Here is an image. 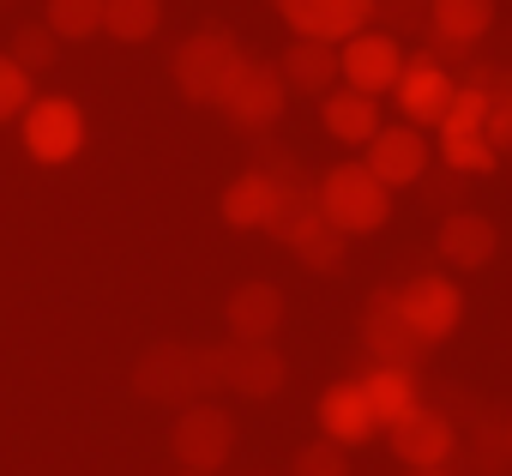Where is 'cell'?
Masks as SVG:
<instances>
[{"label":"cell","mask_w":512,"mask_h":476,"mask_svg":"<svg viewBox=\"0 0 512 476\" xmlns=\"http://www.w3.org/2000/svg\"><path fill=\"white\" fill-rule=\"evenodd\" d=\"M320 127L338 139V145H368L386 121H380V97L368 91H350V85H332L320 97Z\"/></svg>","instance_id":"cell-18"},{"label":"cell","mask_w":512,"mask_h":476,"mask_svg":"<svg viewBox=\"0 0 512 476\" xmlns=\"http://www.w3.org/2000/svg\"><path fill=\"white\" fill-rule=\"evenodd\" d=\"M181 476H199V470H181Z\"/></svg>","instance_id":"cell-35"},{"label":"cell","mask_w":512,"mask_h":476,"mask_svg":"<svg viewBox=\"0 0 512 476\" xmlns=\"http://www.w3.org/2000/svg\"><path fill=\"white\" fill-rule=\"evenodd\" d=\"M362 392H368V404H374V416H380V434H386L398 416H410V410L422 404L416 368H386V362H374V368L362 374Z\"/></svg>","instance_id":"cell-21"},{"label":"cell","mask_w":512,"mask_h":476,"mask_svg":"<svg viewBox=\"0 0 512 476\" xmlns=\"http://www.w3.org/2000/svg\"><path fill=\"white\" fill-rule=\"evenodd\" d=\"M217 211H223L229 229H266L272 211H278V181H272L266 169H241V175L223 187Z\"/></svg>","instance_id":"cell-20"},{"label":"cell","mask_w":512,"mask_h":476,"mask_svg":"<svg viewBox=\"0 0 512 476\" xmlns=\"http://www.w3.org/2000/svg\"><path fill=\"white\" fill-rule=\"evenodd\" d=\"M169 452L181 470H199V476H217L235 452V416L211 398L199 404H181L175 410V428H169Z\"/></svg>","instance_id":"cell-5"},{"label":"cell","mask_w":512,"mask_h":476,"mask_svg":"<svg viewBox=\"0 0 512 476\" xmlns=\"http://www.w3.org/2000/svg\"><path fill=\"white\" fill-rule=\"evenodd\" d=\"M7 55H13V61H19V67L37 79V73H49V67H55V55H61V37H55L49 25H19Z\"/></svg>","instance_id":"cell-28"},{"label":"cell","mask_w":512,"mask_h":476,"mask_svg":"<svg viewBox=\"0 0 512 476\" xmlns=\"http://www.w3.org/2000/svg\"><path fill=\"white\" fill-rule=\"evenodd\" d=\"M290 476H350V446H338V440H308V446H296V458H290Z\"/></svg>","instance_id":"cell-30"},{"label":"cell","mask_w":512,"mask_h":476,"mask_svg":"<svg viewBox=\"0 0 512 476\" xmlns=\"http://www.w3.org/2000/svg\"><path fill=\"white\" fill-rule=\"evenodd\" d=\"M398 308H404L410 332L434 350V344H446V338L458 332V320H464V290H458L452 278H440V272H416L410 284H398Z\"/></svg>","instance_id":"cell-9"},{"label":"cell","mask_w":512,"mask_h":476,"mask_svg":"<svg viewBox=\"0 0 512 476\" xmlns=\"http://www.w3.org/2000/svg\"><path fill=\"white\" fill-rule=\"evenodd\" d=\"M272 7L296 37H320V43H344L374 25V0H272Z\"/></svg>","instance_id":"cell-14"},{"label":"cell","mask_w":512,"mask_h":476,"mask_svg":"<svg viewBox=\"0 0 512 476\" xmlns=\"http://www.w3.org/2000/svg\"><path fill=\"white\" fill-rule=\"evenodd\" d=\"M482 121H488V85L458 79V97H452V109L434 133H482Z\"/></svg>","instance_id":"cell-29"},{"label":"cell","mask_w":512,"mask_h":476,"mask_svg":"<svg viewBox=\"0 0 512 476\" xmlns=\"http://www.w3.org/2000/svg\"><path fill=\"white\" fill-rule=\"evenodd\" d=\"M284 248H290V254H296V260L308 266V272L332 278V272H344V248H350V235H344V229H332V223H326V217L314 211V217H308V223H302V229L290 235Z\"/></svg>","instance_id":"cell-23"},{"label":"cell","mask_w":512,"mask_h":476,"mask_svg":"<svg viewBox=\"0 0 512 476\" xmlns=\"http://www.w3.org/2000/svg\"><path fill=\"white\" fill-rule=\"evenodd\" d=\"M488 31H494V0H434L428 13V37L458 43V49H476Z\"/></svg>","instance_id":"cell-22"},{"label":"cell","mask_w":512,"mask_h":476,"mask_svg":"<svg viewBox=\"0 0 512 476\" xmlns=\"http://www.w3.org/2000/svg\"><path fill=\"white\" fill-rule=\"evenodd\" d=\"M217 380H223V392L260 404V398L284 392L290 362H284L278 344H241V338H229V344H217Z\"/></svg>","instance_id":"cell-10"},{"label":"cell","mask_w":512,"mask_h":476,"mask_svg":"<svg viewBox=\"0 0 512 476\" xmlns=\"http://www.w3.org/2000/svg\"><path fill=\"white\" fill-rule=\"evenodd\" d=\"M440 163L452 175H494L500 169V151L482 133H440Z\"/></svg>","instance_id":"cell-25"},{"label":"cell","mask_w":512,"mask_h":476,"mask_svg":"<svg viewBox=\"0 0 512 476\" xmlns=\"http://www.w3.org/2000/svg\"><path fill=\"white\" fill-rule=\"evenodd\" d=\"M43 25H49L61 43H85V37L103 31V0H49Z\"/></svg>","instance_id":"cell-27"},{"label":"cell","mask_w":512,"mask_h":476,"mask_svg":"<svg viewBox=\"0 0 512 476\" xmlns=\"http://www.w3.org/2000/svg\"><path fill=\"white\" fill-rule=\"evenodd\" d=\"M368 157V169L386 181V187H416L422 175H428V163H434V145H428V133L422 127H410V121H398V127H380L368 145H362Z\"/></svg>","instance_id":"cell-13"},{"label":"cell","mask_w":512,"mask_h":476,"mask_svg":"<svg viewBox=\"0 0 512 476\" xmlns=\"http://www.w3.org/2000/svg\"><path fill=\"white\" fill-rule=\"evenodd\" d=\"M398 73H404V43H398L392 31L368 25V31H356V37L338 43V79H344L350 91L386 97V91L398 85Z\"/></svg>","instance_id":"cell-8"},{"label":"cell","mask_w":512,"mask_h":476,"mask_svg":"<svg viewBox=\"0 0 512 476\" xmlns=\"http://www.w3.org/2000/svg\"><path fill=\"white\" fill-rule=\"evenodd\" d=\"M133 392L145 404H169V410L223 392V380H217V344H151L133 362Z\"/></svg>","instance_id":"cell-1"},{"label":"cell","mask_w":512,"mask_h":476,"mask_svg":"<svg viewBox=\"0 0 512 476\" xmlns=\"http://www.w3.org/2000/svg\"><path fill=\"white\" fill-rule=\"evenodd\" d=\"M31 97H37L31 73H25L13 55H0V121H19V115L31 109Z\"/></svg>","instance_id":"cell-32"},{"label":"cell","mask_w":512,"mask_h":476,"mask_svg":"<svg viewBox=\"0 0 512 476\" xmlns=\"http://www.w3.org/2000/svg\"><path fill=\"white\" fill-rule=\"evenodd\" d=\"M428 13L434 0H374V19L392 37H428Z\"/></svg>","instance_id":"cell-31"},{"label":"cell","mask_w":512,"mask_h":476,"mask_svg":"<svg viewBox=\"0 0 512 476\" xmlns=\"http://www.w3.org/2000/svg\"><path fill=\"white\" fill-rule=\"evenodd\" d=\"M320 217L344 235H374L392 217V187L368 163H332L320 175Z\"/></svg>","instance_id":"cell-2"},{"label":"cell","mask_w":512,"mask_h":476,"mask_svg":"<svg viewBox=\"0 0 512 476\" xmlns=\"http://www.w3.org/2000/svg\"><path fill=\"white\" fill-rule=\"evenodd\" d=\"M284 290L272 284V278H247V284H235L229 290V302H223V326H229V338H241V344H272L278 338V326H284Z\"/></svg>","instance_id":"cell-15"},{"label":"cell","mask_w":512,"mask_h":476,"mask_svg":"<svg viewBox=\"0 0 512 476\" xmlns=\"http://www.w3.org/2000/svg\"><path fill=\"white\" fill-rule=\"evenodd\" d=\"M470 79L488 85V121H482V139L506 157V151H512V79H506V73H482V67H476Z\"/></svg>","instance_id":"cell-26"},{"label":"cell","mask_w":512,"mask_h":476,"mask_svg":"<svg viewBox=\"0 0 512 476\" xmlns=\"http://www.w3.org/2000/svg\"><path fill=\"white\" fill-rule=\"evenodd\" d=\"M19 133L43 169H61L85 151V109L73 97H31V109L19 115Z\"/></svg>","instance_id":"cell-6"},{"label":"cell","mask_w":512,"mask_h":476,"mask_svg":"<svg viewBox=\"0 0 512 476\" xmlns=\"http://www.w3.org/2000/svg\"><path fill=\"white\" fill-rule=\"evenodd\" d=\"M392 97H398V109H404L410 127H440L446 109H452V97H458V73L440 67L428 49L422 55H404V73H398Z\"/></svg>","instance_id":"cell-11"},{"label":"cell","mask_w":512,"mask_h":476,"mask_svg":"<svg viewBox=\"0 0 512 476\" xmlns=\"http://www.w3.org/2000/svg\"><path fill=\"white\" fill-rule=\"evenodd\" d=\"M410 476H446V470H410Z\"/></svg>","instance_id":"cell-34"},{"label":"cell","mask_w":512,"mask_h":476,"mask_svg":"<svg viewBox=\"0 0 512 476\" xmlns=\"http://www.w3.org/2000/svg\"><path fill=\"white\" fill-rule=\"evenodd\" d=\"M235 61H241V43H235L223 25H199V31L181 37V49L169 55V79H175V91H181L187 103L217 109V97H223Z\"/></svg>","instance_id":"cell-3"},{"label":"cell","mask_w":512,"mask_h":476,"mask_svg":"<svg viewBox=\"0 0 512 476\" xmlns=\"http://www.w3.org/2000/svg\"><path fill=\"white\" fill-rule=\"evenodd\" d=\"M386 446H392V458H398L404 470H446V464L458 458V428H452L446 410L416 404L410 416H398V422L386 428Z\"/></svg>","instance_id":"cell-7"},{"label":"cell","mask_w":512,"mask_h":476,"mask_svg":"<svg viewBox=\"0 0 512 476\" xmlns=\"http://www.w3.org/2000/svg\"><path fill=\"white\" fill-rule=\"evenodd\" d=\"M434 254H440L452 272H482V266L500 254V229H494V217L458 205V211H446L440 229H434Z\"/></svg>","instance_id":"cell-17"},{"label":"cell","mask_w":512,"mask_h":476,"mask_svg":"<svg viewBox=\"0 0 512 476\" xmlns=\"http://www.w3.org/2000/svg\"><path fill=\"white\" fill-rule=\"evenodd\" d=\"M314 422H320V434L338 440V446H368V440H380V416H374L362 380H332V386L320 392V404H314Z\"/></svg>","instance_id":"cell-16"},{"label":"cell","mask_w":512,"mask_h":476,"mask_svg":"<svg viewBox=\"0 0 512 476\" xmlns=\"http://www.w3.org/2000/svg\"><path fill=\"white\" fill-rule=\"evenodd\" d=\"M0 7H13V0H0Z\"/></svg>","instance_id":"cell-36"},{"label":"cell","mask_w":512,"mask_h":476,"mask_svg":"<svg viewBox=\"0 0 512 476\" xmlns=\"http://www.w3.org/2000/svg\"><path fill=\"white\" fill-rule=\"evenodd\" d=\"M284 103H290V85H284L278 61H253V55L235 61V73H229V85L217 97V109L229 115L235 133H272Z\"/></svg>","instance_id":"cell-4"},{"label":"cell","mask_w":512,"mask_h":476,"mask_svg":"<svg viewBox=\"0 0 512 476\" xmlns=\"http://www.w3.org/2000/svg\"><path fill=\"white\" fill-rule=\"evenodd\" d=\"M163 25V0H103V37L115 43H151Z\"/></svg>","instance_id":"cell-24"},{"label":"cell","mask_w":512,"mask_h":476,"mask_svg":"<svg viewBox=\"0 0 512 476\" xmlns=\"http://www.w3.org/2000/svg\"><path fill=\"white\" fill-rule=\"evenodd\" d=\"M500 446H506V458H512V416H506V434H500Z\"/></svg>","instance_id":"cell-33"},{"label":"cell","mask_w":512,"mask_h":476,"mask_svg":"<svg viewBox=\"0 0 512 476\" xmlns=\"http://www.w3.org/2000/svg\"><path fill=\"white\" fill-rule=\"evenodd\" d=\"M278 73L290 91L302 97H326L338 85V43H320V37H290V49L278 55Z\"/></svg>","instance_id":"cell-19"},{"label":"cell","mask_w":512,"mask_h":476,"mask_svg":"<svg viewBox=\"0 0 512 476\" xmlns=\"http://www.w3.org/2000/svg\"><path fill=\"white\" fill-rule=\"evenodd\" d=\"M362 350L386 368H422V356H428V344L410 332V320L398 308V290H386V284L362 308Z\"/></svg>","instance_id":"cell-12"}]
</instances>
